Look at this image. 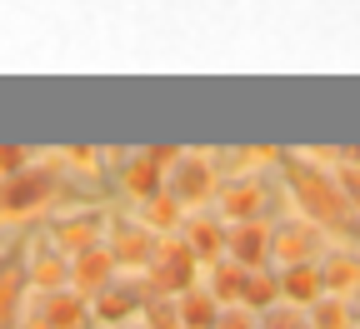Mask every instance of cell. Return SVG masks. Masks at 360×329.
Returning <instances> with one entry per match:
<instances>
[{
    "label": "cell",
    "mask_w": 360,
    "mask_h": 329,
    "mask_svg": "<svg viewBox=\"0 0 360 329\" xmlns=\"http://www.w3.org/2000/svg\"><path fill=\"white\" fill-rule=\"evenodd\" d=\"M125 184H130V190H155V170L150 165H130V175H125Z\"/></svg>",
    "instance_id": "cell-7"
},
{
    "label": "cell",
    "mask_w": 360,
    "mask_h": 329,
    "mask_svg": "<svg viewBox=\"0 0 360 329\" xmlns=\"http://www.w3.org/2000/svg\"><path fill=\"white\" fill-rule=\"evenodd\" d=\"M25 160H30V155H25L20 145H0V175H6V180H11V175H20V170H25Z\"/></svg>",
    "instance_id": "cell-6"
},
{
    "label": "cell",
    "mask_w": 360,
    "mask_h": 329,
    "mask_svg": "<svg viewBox=\"0 0 360 329\" xmlns=\"http://www.w3.org/2000/svg\"><path fill=\"white\" fill-rule=\"evenodd\" d=\"M186 319H191V324H210V300H200V295L186 300Z\"/></svg>",
    "instance_id": "cell-9"
},
{
    "label": "cell",
    "mask_w": 360,
    "mask_h": 329,
    "mask_svg": "<svg viewBox=\"0 0 360 329\" xmlns=\"http://www.w3.org/2000/svg\"><path fill=\"white\" fill-rule=\"evenodd\" d=\"M25 329H51V324H45V319H35V324H25Z\"/></svg>",
    "instance_id": "cell-10"
},
{
    "label": "cell",
    "mask_w": 360,
    "mask_h": 329,
    "mask_svg": "<svg viewBox=\"0 0 360 329\" xmlns=\"http://www.w3.org/2000/svg\"><path fill=\"white\" fill-rule=\"evenodd\" d=\"M105 274H110V255H101V250H80V264H75V285H80V290H101Z\"/></svg>",
    "instance_id": "cell-3"
},
{
    "label": "cell",
    "mask_w": 360,
    "mask_h": 329,
    "mask_svg": "<svg viewBox=\"0 0 360 329\" xmlns=\"http://www.w3.org/2000/svg\"><path fill=\"white\" fill-rule=\"evenodd\" d=\"M15 300H20V279H15V274H0V329H11Z\"/></svg>",
    "instance_id": "cell-4"
},
{
    "label": "cell",
    "mask_w": 360,
    "mask_h": 329,
    "mask_svg": "<svg viewBox=\"0 0 360 329\" xmlns=\"http://www.w3.org/2000/svg\"><path fill=\"white\" fill-rule=\"evenodd\" d=\"M125 309H130V295H105V290H101V314H105V319H120Z\"/></svg>",
    "instance_id": "cell-8"
},
{
    "label": "cell",
    "mask_w": 360,
    "mask_h": 329,
    "mask_svg": "<svg viewBox=\"0 0 360 329\" xmlns=\"http://www.w3.org/2000/svg\"><path fill=\"white\" fill-rule=\"evenodd\" d=\"M56 184H60V175L56 170H20V175H11L6 184H0V210L6 215H25V210H40L45 200L56 195Z\"/></svg>",
    "instance_id": "cell-1"
},
{
    "label": "cell",
    "mask_w": 360,
    "mask_h": 329,
    "mask_svg": "<svg viewBox=\"0 0 360 329\" xmlns=\"http://www.w3.org/2000/svg\"><path fill=\"white\" fill-rule=\"evenodd\" d=\"M60 274H65L60 255H40V260H35V269H30V279H35V285H45V290L60 285Z\"/></svg>",
    "instance_id": "cell-5"
},
{
    "label": "cell",
    "mask_w": 360,
    "mask_h": 329,
    "mask_svg": "<svg viewBox=\"0 0 360 329\" xmlns=\"http://www.w3.org/2000/svg\"><path fill=\"white\" fill-rule=\"evenodd\" d=\"M40 319L51 324V329H80L85 324V309L75 295H45L40 300Z\"/></svg>",
    "instance_id": "cell-2"
}]
</instances>
